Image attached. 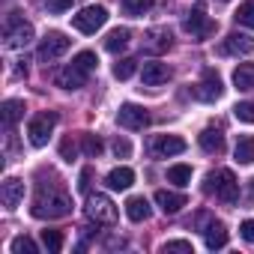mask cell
<instances>
[{
  "mask_svg": "<svg viewBox=\"0 0 254 254\" xmlns=\"http://www.w3.org/2000/svg\"><path fill=\"white\" fill-rule=\"evenodd\" d=\"M78 144H81V150H84V156H90V159H96V156H102V150H105V147H102V141H99L96 135H90V132H84Z\"/></svg>",
  "mask_w": 254,
  "mask_h": 254,
  "instance_id": "cell-28",
  "label": "cell"
},
{
  "mask_svg": "<svg viewBox=\"0 0 254 254\" xmlns=\"http://www.w3.org/2000/svg\"><path fill=\"white\" fill-rule=\"evenodd\" d=\"M42 245H45L51 254H57V251L63 248V236H60V230H42Z\"/></svg>",
  "mask_w": 254,
  "mask_h": 254,
  "instance_id": "cell-32",
  "label": "cell"
},
{
  "mask_svg": "<svg viewBox=\"0 0 254 254\" xmlns=\"http://www.w3.org/2000/svg\"><path fill=\"white\" fill-rule=\"evenodd\" d=\"M69 45H72V39H66L63 33L51 30V33L42 39V45H39V60H42V63H54L57 57H63V54L69 51Z\"/></svg>",
  "mask_w": 254,
  "mask_h": 254,
  "instance_id": "cell-9",
  "label": "cell"
},
{
  "mask_svg": "<svg viewBox=\"0 0 254 254\" xmlns=\"http://www.w3.org/2000/svg\"><path fill=\"white\" fill-rule=\"evenodd\" d=\"M221 93H224V84H221L218 72L215 69H206L203 78H200V84H197V90H194V96L200 102H215V99H221Z\"/></svg>",
  "mask_w": 254,
  "mask_h": 254,
  "instance_id": "cell-10",
  "label": "cell"
},
{
  "mask_svg": "<svg viewBox=\"0 0 254 254\" xmlns=\"http://www.w3.org/2000/svg\"><path fill=\"white\" fill-rule=\"evenodd\" d=\"M75 156H78V144H75L72 138H66V141L60 144V159H63V162H72Z\"/></svg>",
  "mask_w": 254,
  "mask_h": 254,
  "instance_id": "cell-36",
  "label": "cell"
},
{
  "mask_svg": "<svg viewBox=\"0 0 254 254\" xmlns=\"http://www.w3.org/2000/svg\"><path fill=\"white\" fill-rule=\"evenodd\" d=\"M87 72H81L75 63L72 66H66V69H60L57 75H54V81H57V87H63V90H81L84 84H87Z\"/></svg>",
  "mask_w": 254,
  "mask_h": 254,
  "instance_id": "cell-16",
  "label": "cell"
},
{
  "mask_svg": "<svg viewBox=\"0 0 254 254\" xmlns=\"http://www.w3.org/2000/svg\"><path fill=\"white\" fill-rule=\"evenodd\" d=\"M168 183H174V186H189L191 183V168L189 165H174V168H168Z\"/></svg>",
  "mask_w": 254,
  "mask_h": 254,
  "instance_id": "cell-27",
  "label": "cell"
},
{
  "mask_svg": "<svg viewBox=\"0 0 254 254\" xmlns=\"http://www.w3.org/2000/svg\"><path fill=\"white\" fill-rule=\"evenodd\" d=\"M236 24H242V27H251L254 30V0H245V3L236 9Z\"/></svg>",
  "mask_w": 254,
  "mask_h": 254,
  "instance_id": "cell-29",
  "label": "cell"
},
{
  "mask_svg": "<svg viewBox=\"0 0 254 254\" xmlns=\"http://www.w3.org/2000/svg\"><path fill=\"white\" fill-rule=\"evenodd\" d=\"M233 114H236L239 123H254V102H239L233 108Z\"/></svg>",
  "mask_w": 254,
  "mask_h": 254,
  "instance_id": "cell-35",
  "label": "cell"
},
{
  "mask_svg": "<svg viewBox=\"0 0 254 254\" xmlns=\"http://www.w3.org/2000/svg\"><path fill=\"white\" fill-rule=\"evenodd\" d=\"M233 156H236L239 165H254V138H251V135H242V138L236 141Z\"/></svg>",
  "mask_w": 254,
  "mask_h": 254,
  "instance_id": "cell-25",
  "label": "cell"
},
{
  "mask_svg": "<svg viewBox=\"0 0 254 254\" xmlns=\"http://www.w3.org/2000/svg\"><path fill=\"white\" fill-rule=\"evenodd\" d=\"M206 191L215 194L221 203H236L239 200V183H236V177H233L230 168H221V171L209 174L206 177Z\"/></svg>",
  "mask_w": 254,
  "mask_h": 254,
  "instance_id": "cell-2",
  "label": "cell"
},
{
  "mask_svg": "<svg viewBox=\"0 0 254 254\" xmlns=\"http://www.w3.org/2000/svg\"><path fill=\"white\" fill-rule=\"evenodd\" d=\"M21 200H24V183L18 177H6L3 183H0V203H3L6 209H15Z\"/></svg>",
  "mask_w": 254,
  "mask_h": 254,
  "instance_id": "cell-13",
  "label": "cell"
},
{
  "mask_svg": "<svg viewBox=\"0 0 254 254\" xmlns=\"http://www.w3.org/2000/svg\"><path fill=\"white\" fill-rule=\"evenodd\" d=\"M0 117H3V129L12 132L15 123L24 117V102H21V99H6L3 108H0Z\"/></svg>",
  "mask_w": 254,
  "mask_h": 254,
  "instance_id": "cell-19",
  "label": "cell"
},
{
  "mask_svg": "<svg viewBox=\"0 0 254 254\" xmlns=\"http://www.w3.org/2000/svg\"><path fill=\"white\" fill-rule=\"evenodd\" d=\"M233 84L236 90H254V63H239L233 69Z\"/></svg>",
  "mask_w": 254,
  "mask_h": 254,
  "instance_id": "cell-24",
  "label": "cell"
},
{
  "mask_svg": "<svg viewBox=\"0 0 254 254\" xmlns=\"http://www.w3.org/2000/svg\"><path fill=\"white\" fill-rule=\"evenodd\" d=\"M30 39H33V24L24 21L18 12H9L6 24H3V45L6 48H24V45H30Z\"/></svg>",
  "mask_w": 254,
  "mask_h": 254,
  "instance_id": "cell-3",
  "label": "cell"
},
{
  "mask_svg": "<svg viewBox=\"0 0 254 254\" xmlns=\"http://www.w3.org/2000/svg\"><path fill=\"white\" fill-rule=\"evenodd\" d=\"M162 251H165V254H194L191 242H186V239H174V242H165V245H162Z\"/></svg>",
  "mask_w": 254,
  "mask_h": 254,
  "instance_id": "cell-34",
  "label": "cell"
},
{
  "mask_svg": "<svg viewBox=\"0 0 254 254\" xmlns=\"http://www.w3.org/2000/svg\"><path fill=\"white\" fill-rule=\"evenodd\" d=\"M156 203H159V209L165 212V215H177L189 200H186V194L183 191H168V189H159L156 191Z\"/></svg>",
  "mask_w": 254,
  "mask_h": 254,
  "instance_id": "cell-17",
  "label": "cell"
},
{
  "mask_svg": "<svg viewBox=\"0 0 254 254\" xmlns=\"http://www.w3.org/2000/svg\"><path fill=\"white\" fill-rule=\"evenodd\" d=\"M186 141L180 138V135H156L153 138V156H159V159H168V156H180V153H186Z\"/></svg>",
  "mask_w": 254,
  "mask_h": 254,
  "instance_id": "cell-12",
  "label": "cell"
},
{
  "mask_svg": "<svg viewBox=\"0 0 254 254\" xmlns=\"http://www.w3.org/2000/svg\"><path fill=\"white\" fill-rule=\"evenodd\" d=\"M126 215H129L132 221H147L150 218V200L144 194H135L126 200Z\"/></svg>",
  "mask_w": 254,
  "mask_h": 254,
  "instance_id": "cell-22",
  "label": "cell"
},
{
  "mask_svg": "<svg viewBox=\"0 0 254 254\" xmlns=\"http://www.w3.org/2000/svg\"><path fill=\"white\" fill-rule=\"evenodd\" d=\"M129 39H132V30H129V27H117V30H111V33H108L105 48H108L111 54H120L126 45H129Z\"/></svg>",
  "mask_w": 254,
  "mask_h": 254,
  "instance_id": "cell-23",
  "label": "cell"
},
{
  "mask_svg": "<svg viewBox=\"0 0 254 254\" xmlns=\"http://www.w3.org/2000/svg\"><path fill=\"white\" fill-rule=\"evenodd\" d=\"M203 239H206V248H209V251H218V248L227 245V227L212 218V221H206V227H203Z\"/></svg>",
  "mask_w": 254,
  "mask_h": 254,
  "instance_id": "cell-18",
  "label": "cell"
},
{
  "mask_svg": "<svg viewBox=\"0 0 254 254\" xmlns=\"http://www.w3.org/2000/svg\"><path fill=\"white\" fill-rule=\"evenodd\" d=\"M87 215L96 221V224H114L117 221V206L108 194H87Z\"/></svg>",
  "mask_w": 254,
  "mask_h": 254,
  "instance_id": "cell-7",
  "label": "cell"
},
{
  "mask_svg": "<svg viewBox=\"0 0 254 254\" xmlns=\"http://www.w3.org/2000/svg\"><path fill=\"white\" fill-rule=\"evenodd\" d=\"M117 123L123 126V129L141 132V129H147V126H150V114H147V108H141V105H135V102H126V105H120V111H117Z\"/></svg>",
  "mask_w": 254,
  "mask_h": 254,
  "instance_id": "cell-8",
  "label": "cell"
},
{
  "mask_svg": "<svg viewBox=\"0 0 254 254\" xmlns=\"http://www.w3.org/2000/svg\"><path fill=\"white\" fill-rule=\"evenodd\" d=\"M150 6H153V0H123V9H126V15H144V12H150Z\"/></svg>",
  "mask_w": 254,
  "mask_h": 254,
  "instance_id": "cell-30",
  "label": "cell"
},
{
  "mask_svg": "<svg viewBox=\"0 0 254 254\" xmlns=\"http://www.w3.org/2000/svg\"><path fill=\"white\" fill-rule=\"evenodd\" d=\"M54 126H57V114L54 111H42V114L30 117V123H27V138H30V144L33 147H45L48 138H51V132H54Z\"/></svg>",
  "mask_w": 254,
  "mask_h": 254,
  "instance_id": "cell-4",
  "label": "cell"
},
{
  "mask_svg": "<svg viewBox=\"0 0 254 254\" xmlns=\"http://www.w3.org/2000/svg\"><path fill=\"white\" fill-rule=\"evenodd\" d=\"M30 212L36 218H66L72 212V197L63 189V183L51 174V183H36V194H33V206Z\"/></svg>",
  "mask_w": 254,
  "mask_h": 254,
  "instance_id": "cell-1",
  "label": "cell"
},
{
  "mask_svg": "<svg viewBox=\"0 0 254 254\" xmlns=\"http://www.w3.org/2000/svg\"><path fill=\"white\" fill-rule=\"evenodd\" d=\"M72 63H75V66H78L81 72H87V75H90V72H93V69L99 66V60H96V54H93V51H81V54H78V57H75Z\"/></svg>",
  "mask_w": 254,
  "mask_h": 254,
  "instance_id": "cell-31",
  "label": "cell"
},
{
  "mask_svg": "<svg viewBox=\"0 0 254 254\" xmlns=\"http://www.w3.org/2000/svg\"><path fill=\"white\" fill-rule=\"evenodd\" d=\"M183 27H186L194 39H209V36L215 33V21L206 15V6H203V3H194V6H191V12H189V18L183 21Z\"/></svg>",
  "mask_w": 254,
  "mask_h": 254,
  "instance_id": "cell-5",
  "label": "cell"
},
{
  "mask_svg": "<svg viewBox=\"0 0 254 254\" xmlns=\"http://www.w3.org/2000/svg\"><path fill=\"white\" fill-rule=\"evenodd\" d=\"M135 69H138V60H135V57H123V60L114 63V78H117V81H126V78L135 75Z\"/></svg>",
  "mask_w": 254,
  "mask_h": 254,
  "instance_id": "cell-26",
  "label": "cell"
},
{
  "mask_svg": "<svg viewBox=\"0 0 254 254\" xmlns=\"http://www.w3.org/2000/svg\"><path fill=\"white\" fill-rule=\"evenodd\" d=\"M105 21H108V9L105 6H84L78 15H72V27L81 30V33H87V36L96 33V30H102Z\"/></svg>",
  "mask_w": 254,
  "mask_h": 254,
  "instance_id": "cell-6",
  "label": "cell"
},
{
  "mask_svg": "<svg viewBox=\"0 0 254 254\" xmlns=\"http://www.w3.org/2000/svg\"><path fill=\"white\" fill-rule=\"evenodd\" d=\"M90 180H93V168H84L81 171V180H78V191L81 194H90Z\"/></svg>",
  "mask_w": 254,
  "mask_h": 254,
  "instance_id": "cell-39",
  "label": "cell"
},
{
  "mask_svg": "<svg viewBox=\"0 0 254 254\" xmlns=\"http://www.w3.org/2000/svg\"><path fill=\"white\" fill-rule=\"evenodd\" d=\"M12 251H15V254H36L39 248H36V242H33L30 236H15V239H12Z\"/></svg>",
  "mask_w": 254,
  "mask_h": 254,
  "instance_id": "cell-33",
  "label": "cell"
},
{
  "mask_svg": "<svg viewBox=\"0 0 254 254\" xmlns=\"http://www.w3.org/2000/svg\"><path fill=\"white\" fill-rule=\"evenodd\" d=\"M197 141H200V147L206 150V153H224V135H221V129H212V126H209V129H203L200 135H197Z\"/></svg>",
  "mask_w": 254,
  "mask_h": 254,
  "instance_id": "cell-21",
  "label": "cell"
},
{
  "mask_svg": "<svg viewBox=\"0 0 254 254\" xmlns=\"http://www.w3.org/2000/svg\"><path fill=\"white\" fill-rule=\"evenodd\" d=\"M72 3L75 0H45L48 12H66V9H72Z\"/></svg>",
  "mask_w": 254,
  "mask_h": 254,
  "instance_id": "cell-38",
  "label": "cell"
},
{
  "mask_svg": "<svg viewBox=\"0 0 254 254\" xmlns=\"http://www.w3.org/2000/svg\"><path fill=\"white\" fill-rule=\"evenodd\" d=\"M254 51V42H251V36H245V33H230L224 42H221V54H233V57H248Z\"/></svg>",
  "mask_w": 254,
  "mask_h": 254,
  "instance_id": "cell-14",
  "label": "cell"
},
{
  "mask_svg": "<svg viewBox=\"0 0 254 254\" xmlns=\"http://www.w3.org/2000/svg\"><path fill=\"white\" fill-rule=\"evenodd\" d=\"M239 236H242L245 242H254V218H245V221L239 224Z\"/></svg>",
  "mask_w": 254,
  "mask_h": 254,
  "instance_id": "cell-40",
  "label": "cell"
},
{
  "mask_svg": "<svg viewBox=\"0 0 254 254\" xmlns=\"http://www.w3.org/2000/svg\"><path fill=\"white\" fill-rule=\"evenodd\" d=\"M132 183H135V171H132V168H114V171L108 174V189H114V191L132 189Z\"/></svg>",
  "mask_w": 254,
  "mask_h": 254,
  "instance_id": "cell-20",
  "label": "cell"
},
{
  "mask_svg": "<svg viewBox=\"0 0 254 254\" xmlns=\"http://www.w3.org/2000/svg\"><path fill=\"white\" fill-rule=\"evenodd\" d=\"M171 66L168 63H159V60H150V63H144V84L147 87H159V84H168L171 81Z\"/></svg>",
  "mask_w": 254,
  "mask_h": 254,
  "instance_id": "cell-15",
  "label": "cell"
},
{
  "mask_svg": "<svg viewBox=\"0 0 254 254\" xmlns=\"http://www.w3.org/2000/svg\"><path fill=\"white\" fill-rule=\"evenodd\" d=\"M171 30L168 27H153V30H147V36H144V42H141V51L144 54H165L168 48H171Z\"/></svg>",
  "mask_w": 254,
  "mask_h": 254,
  "instance_id": "cell-11",
  "label": "cell"
},
{
  "mask_svg": "<svg viewBox=\"0 0 254 254\" xmlns=\"http://www.w3.org/2000/svg\"><path fill=\"white\" fill-rule=\"evenodd\" d=\"M114 153H117V159H129L132 156V144L126 141V138H117L114 141Z\"/></svg>",
  "mask_w": 254,
  "mask_h": 254,
  "instance_id": "cell-37",
  "label": "cell"
}]
</instances>
